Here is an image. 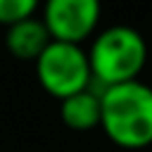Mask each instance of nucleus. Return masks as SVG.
<instances>
[{
    "label": "nucleus",
    "mask_w": 152,
    "mask_h": 152,
    "mask_svg": "<svg viewBox=\"0 0 152 152\" xmlns=\"http://www.w3.org/2000/svg\"><path fill=\"white\" fill-rule=\"evenodd\" d=\"M36 76L43 90L59 102L81 90H88L93 83L88 52L81 45L57 40H52L36 59Z\"/></svg>",
    "instance_id": "nucleus-3"
},
{
    "label": "nucleus",
    "mask_w": 152,
    "mask_h": 152,
    "mask_svg": "<svg viewBox=\"0 0 152 152\" xmlns=\"http://www.w3.org/2000/svg\"><path fill=\"white\" fill-rule=\"evenodd\" d=\"M38 2L36 0H0V26H14L36 17Z\"/></svg>",
    "instance_id": "nucleus-7"
},
{
    "label": "nucleus",
    "mask_w": 152,
    "mask_h": 152,
    "mask_svg": "<svg viewBox=\"0 0 152 152\" xmlns=\"http://www.w3.org/2000/svg\"><path fill=\"white\" fill-rule=\"evenodd\" d=\"M102 7L95 0H50L43 7V24L52 40L81 45L100 24Z\"/></svg>",
    "instance_id": "nucleus-4"
},
{
    "label": "nucleus",
    "mask_w": 152,
    "mask_h": 152,
    "mask_svg": "<svg viewBox=\"0 0 152 152\" xmlns=\"http://www.w3.org/2000/svg\"><path fill=\"white\" fill-rule=\"evenodd\" d=\"M59 114L66 128L71 131H93L100 126L102 119V102H100V93H95L93 88L81 90L66 100L59 102Z\"/></svg>",
    "instance_id": "nucleus-6"
},
{
    "label": "nucleus",
    "mask_w": 152,
    "mask_h": 152,
    "mask_svg": "<svg viewBox=\"0 0 152 152\" xmlns=\"http://www.w3.org/2000/svg\"><path fill=\"white\" fill-rule=\"evenodd\" d=\"M50 43H52V38H50L43 19H38V17H31L26 21L10 26L5 33V48L19 62H33L36 64V59L45 52V48Z\"/></svg>",
    "instance_id": "nucleus-5"
},
{
    "label": "nucleus",
    "mask_w": 152,
    "mask_h": 152,
    "mask_svg": "<svg viewBox=\"0 0 152 152\" xmlns=\"http://www.w3.org/2000/svg\"><path fill=\"white\" fill-rule=\"evenodd\" d=\"M90 69H93V88L95 93H102L109 86L138 81L140 71L147 62V43L140 31L126 24H114L104 31H100L88 50Z\"/></svg>",
    "instance_id": "nucleus-2"
},
{
    "label": "nucleus",
    "mask_w": 152,
    "mask_h": 152,
    "mask_svg": "<svg viewBox=\"0 0 152 152\" xmlns=\"http://www.w3.org/2000/svg\"><path fill=\"white\" fill-rule=\"evenodd\" d=\"M100 128L114 145L124 150L152 145V86L142 81L109 86L100 93Z\"/></svg>",
    "instance_id": "nucleus-1"
}]
</instances>
